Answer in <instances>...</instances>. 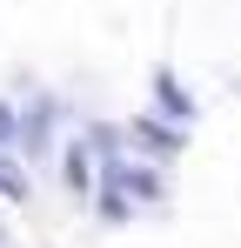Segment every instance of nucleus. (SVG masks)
<instances>
[{
    "instance_id": "1",
    "label": "nucleus",
    "mask_w": 241,
    "mask_h": 248,
    "mask_svg": "<svg viewBox=\"0 0 241 248\" xmlns=\"http://www.w3.org/2000/svg\"><path fill=\"white\" fill-rule=\"evenodd\" d=\"M127 141H134L148 161H174V155L188 148V127L167 121V114H134V121H127Z\"/></svg>"
},
{
    "instance_id": "2",
    "label": "nucleus",
    "mask_w": 241,
    "mask_h": 248,
    "mask_svg": "<svg viewBox=\"0 0 241 248\" xmlns=\"http://www.w3.org/2000/svg\"><path fill=\"white\" fill-rule=\"evenodd\" d=\"M94 161H101V148H94V141H74V148L60 155V181H67V195H74V202H94V195H101Z\"/></svg>"
},
{
    "instance_id": "3",
    "label": "nucleus",
    "mask_w": 241,
    "mask_h": 248,
    "mask_svg": "<svg viewBox=\"0 0 241 248\" xmlns=\"http://www.w3.org/2000/svg\"><path fill=\"white\" fill-rule=\"evenodd\" d=\"M154 114H167V121H195V94L181 87V74L174 67H154Z\"/></svg>"
},
{
    "instance_id": "4",
    "label": "nucleus",
    "mask_w": 241,
    "mask_h": 248,
    "mask_svg": "<svg viewBox=\"0 0 241 248\" xmlns=\"http://www.w3.org/2000/svg\"><path fill=\"white\" fill-rule=\"evenodd\" d=\"M0 195H7V202H27V195H34V181H27V168H14L7 155H0Z\"/></svg>"
},
{
    "instance_id": "5",
    "label": "nucleus",
    "mask_w": 241,
    "mask_h": 248,
    "mask_svg": "<svg viewBox=\"0 0 241 248\" xmlns=\"http://www.w3.org/2000/svg\"><path fill=\"white\" fill-rule=\"evenodd\" d=\"M7 141H14V134H7V127H0V148H7Z\"/></svg>"
}]
</instances>
